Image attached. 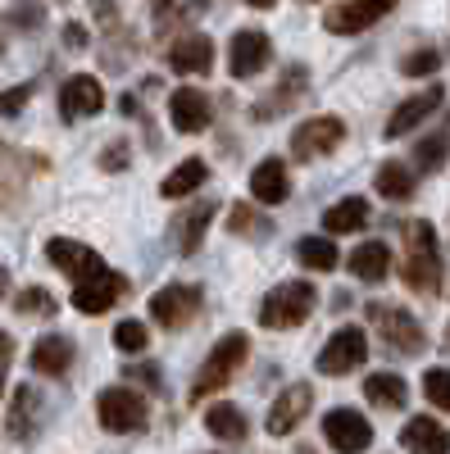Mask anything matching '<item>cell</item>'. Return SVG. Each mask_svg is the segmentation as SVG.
<instances>
[{
	"label": "cell",
	"mask_w": 450,
	"mask_h": 454,
	"mask_svg": "<svg viewBox=\"0 0 450 454\" xmlns=\"http://www.w3.org/2000/svg\"><path fill=\"white\" fill-rule=\"evenodd\" d=\"M46 259L55 263V269H64L73 278V309L78 314H109L119 305V300L128 295V278L114 273L109 263L83 246V241H68V237H51L46 241Z\"/></svg>",
	"instance_id": "cell-1"
},
{
	"label": "cell",
	"mask_w": 450,
	"mask_h": 454,
	"mask_svg": "<svg viewBox=\"0 0 450 454\" xmlns=\"http://www.w3.org/2000/svg\"><path fill=\"white\" fill-rule=\"evenodd\" d=\"M405 286H414L419 295L441 291V246H437V227L428 218H409L405 223V263H400Z\"/></svg>",
	"instance_id": "cell-2"
},
{
	"label": "cell",
	"mask_w": 450,
	"mask_h": 454,
	"mask_svg": "<svg viewBox=\"0 0 450 454\" xmlns=\"http://www.w3.org/2000/svg\"><path fill=\"white\" fill-rule=\"evenodd\" d=\"M246 359H250V336H246V332H223V336L214 340L209 359L201 364L192 391H186V404H205L209 395H223V387H228L233 377L241 372Z\"/></svg>",
	"instance_id": "cell-3"
},
{
	"label": "cell",
	"mask_w": 450,
	"mask_h": 454,
	"mask_svg": "<svg viewBox=\"0 0 450 454\" xmlns=\"http://www.w3.org/2000/svg\"><path fill=\"white\" fill-rule=\"evenodd\" d=\"M319 305V286L314 282H278L269 286V295L259 300V327L269 332H287L300 327Z\"/></svg>",
	"instance_id": "cell-4"
},
{
	"label": "cell",
	"mask_w": 450,
	"mask_h": 454,
	"mask_svg": "<svg viewBox=\"0 0 450 454\" xmlns=\"http://www.w3.org/2000/svg\"><path fill=\"white\" fill-rule=\"evenodd\" d=\"M368 314V323H373V332H378L383 340H387V350H396V355H423L428 350V332H423V323L409 314L405 305H387V300H373V305L364 309Z\"/></svg>",
	"instance_id": "cell-5"
},
{
	"label": "cell",
	"mask_w": 450,
	"mask_h": 454,
	"mask_svg": "<svg viewBox=\"0 0 450 454\" xmlns=\"http://www.w3.org/2000/svg\"><path fill=\"white\" fill-rule=\"evenodd\" d=\"M96 419H100L105 432H119V436L141 432L146 419H150V400L132 387H105L96 395Z\"/></svg>",
	"instance_id": "cell-6"
},
{
	"label": "cell",
	"mask_w": 450,
	"mask_h": 454,
	"mask_svg": "<svg viewBox=\"0 0 450 454\" xmlns=\"http://www.w3.org/2000/svg\"><path fill=\"white\" fill-rule=\"evenodd\" d=\"M201 309H205V291L196 282H169V286H160L155 295H150V318H155L160 327H169V332L196 323Z\"/></svg>",
	"instance_id": "cell-7"
},
{
	"label": "cell",
	"mask_w": 450,
	"mask_h": 454,
	"mask_svg": "<svg viewBox=\"0 0 450 454\" xmlns=\"http://www.w3.org/2000/svg\"><path fill=\"white\" fill-rule=\"evenodd\" d=\"M364 359H368V336H364V327L346 323V327H336V332L323 340L314 368H319L323 377H346V372H355Z\"/></svg>",
	"instance_id": "cell-8"
},
{
	"label": "cell",
	"mask_w": 450,
	"mask_h": 454,
	"mask_svg": "<svg viewBox=\"0 0 450 454\" xmlns=\"http://www.w3.org/2000/svg\"><path fill=\"white\" fill-rule=\"evenodd\" d=\"M342 141H346V123L336 114H319V119H305L291 132V155H296V164H310V160L332 155Z\"/></svg>",
	"instance_id": "cell-9"
},
{
	"label": "cell",
	"mask_w": 450,
	"mask_h": 454,
	"mask_svg": "<svg viewBox=\"0 0 450 454\" xmlns=\"http://www.w3.org/2000/svg\"><path fill=\"white\" fill-rule=\"evenodd\" d=\"M323 441L336 454H364L373 445V427L359 409H328L323 413Z\"/></svg>",
	"instance_id": "cell-10"
},
{
	"label": "cell",
	"mask_w": 450,
	"mask_h": 454,
	"mask_svg": "<svg viewBox=\"0 0 450 454\" xmlns=\"http://www.w3.org/2000/svg\"><path fill=\"white\" fill-rule=\"evenodd\" d=\"M273 59V42H269V32H259V27H241L233 32V42H228V68H233V78H259V73L269 68Z\"/></svg>",
	"instance_id": "cell-11"
},
{
	"label": "cell",
	"mask_w": 450,
	"mask_h": 454,
	"mask_svg": "<svg viewBox=\"0 0 450 454\" xmlns=\"http://www.w3.org/2000/svg\"><path fill=\"white\" fill-rule=\"evenodd\" d=\"M105 109V87L91 73H73V78L59 87V119L64 123H78V119H96Z\"/></svg>",
	"instance_id": "cell-12"
},
{
	"label": "cell",
	"mask_w": 450,
	"mask_h": 454,
	"mask_svg": "<svg viewBox=\"0 0 450 454\" xmlns=\"http://www.w3.org/2000/svg\"><path fill=\"white\" fill-rule=\"evenodd\" d=\"M169 123H173V132H182V137L205 132V128L214 123V100H209L201 87H178V91L169 96Z\"/></svg>",
	"instance_id": "cell-13"
},
{
	"label": "cell",
	"mask_w": 450,
	"mask_h": 454,
	"mask_svg": "<svg viewBox=\"0 0 450 454\" xmlns=\"http://www.w3.org/2000/svg\"><path fill=\"white\" fill-rule=\"evenodd\" d=\"M310 409H314V387H310V382H296V387H287V391L273 400V409H269L264 432H269V436H291L300 423L310 419Z\"/></svg>",
	"instance_id": "cell-14"
},
{
	"label": "cell",
	"mask_w": 450,
	"mask_h": 454,
	"mask_svg": "<svg viewBox=\"0 0 450 454\" xmlns=\"http://www.w3.org/2000/svg\"><path fill=\"white\" fill-rule=\"evenodd\" d=\"M305 91H310V68H305V64H291V68L282 73V82H278L264 100H255L250 114H255L259 123H273V119H282L291 105L305 100Z\"/></svg>",
	"instance_id": "cell-15"
},
{
	"label": "cell",
	"mask_w": 450,
	"mask_h": 454,
	"mask_svg": "<svg viewBox=\"0 0 450 454\" xmlns=\"http://www.w3.org/2000/svg\"><path fill=\"white\" fill-rule=\"evenodd\" d=\"M383 19H391V5H368V0H342V5L323 10V27L336 36H359Z\"/></svg>",
	"instance_id": "cell-16"
},
{
	"label": "cell",
	"mask_w": 450,
	"mask_h": 454,
	"mask_svg": "<svg viewBox=\"0 0 450 454\" xmlns=\"http://www.w3.org/2000/svg\"><path fill=\"white\" fill-rule=\"evenodd\" d=\"M164 59H169V68L178 73V78H201V73L214 68V42L205 32H182L164 51Z\"/></svg>",
	"instance_id": "cell-17"
},
{
	"label": "cell",
	"mask_w": 450,
	"mask_h": 454,
	"mask_svg": "<svg viewBox=\"0 0 450 454\" xmlns=\"http://www.w3.org/2000/svg\"><path fill=\"white\" fill-rule=\"evenodd\" d=\"M441 105H446V87H441V82H432L428 91L400 100V105L391 109V119H387V141H400L405 132H414L423 119H432V114H437Z\"/></svg>",
	"instance_id": "cell-18"
},
{
	"label": "cell",
	"mask_w": 450,
	"mask_h": 454,
	"mask_svg": "<svg viewBox=\"0 0 450 454\" xmlns=\"http://www.w3.org/2000/svg\"><path fill=\"white\" fill-rule=\"evenodd\" d=\"M218 214V200H201V205H186L178 218H173V241H178V254H196L205 246V232Z\"/></svg>",
	"instance_id": "cell-19"
},
{
	"label": "cell",
	"mask_w": 450,
	"mask_h": 454,
	"mask_svg": "<svg viewBox=\"0 0 450 454\" xmlns=\"http://www.w3.org/2000/svg\"><path fill=\"white\" fill-rule=\"evenodd\" d=\"M400 450L405 454H450V432L428 419V413H419V419H409L405 432H400Z\"/></svg>",
	"instance_id": "cell-20"
},
{
	"label": "cell",
	"mask_w": 450,
	"mask_h": 454,
	"mask_svg": "<svg viewBox=\"0 0 450 454\" xmlns=\"http://www.w3.org/2000/svg\"><path fill=\"white\" fill-rule=\"evenodd\" d=\"M250 196L259 205H282L291 200V177H287V164L282 160H259L250 168Z\"/></svg>",
	"instance_id": "cell-21"
},
{
	"label": "cell",
	"mask_w": 450,
	"mask_h": 454,
	"mask_svg": "<svg viewBox=\"0 0 450 454\" xmlns=\"http://www.w3.org/2000/svg\"><path fill=\"white\" fill-rule=\"evenodd\" d=\"M351 278L355 282H368V286H378L391 278V246L387 241H364L351 250Z\"/></svg>",
	"instance_id": "cell-22"
},
{
	"label": "cell",
	"mask_w": 450,
	"mask_h": 454,
	"mask_svg": "<svg viewBox=\"0 0 450 454\" xmlns=\"http://www.w3.org/2000/svg\"><path fill=\"white\" fill-rule=\"evenodd\" d=\"M73 359H78V350H73V340L59 336V332L42 336L32 346V372H42V377H64L73 368Z\"/></svg>",
	"instance_id": "cell-23"
},
{
	"label": "cell",
	"mask_w": 450,
	"mask_h": 454,
	"mask_svg": "<svg viewBox=\"0 0 450 454\" xmlns=\"http://www.w3.org/2000/svg\"><path fill=\"white\" fill-rule=\"evenodd\" d=\"M368 200L364 196H346V200H336L323 209V232L328 237H351V232H364L368 227Z\"/></svg>",
	"instance_id": "cell-24"
},
{
	"label": "cell",
	"mask_w": 450,
	"mask_h": 454,
	"mask_svg": "<svg viewBox=\"0 0 450 454\" xmlns=\"http://www.w3.org/2000/svg\"><path fill=\"white\" fill-rule=\"evenodd\" d=\"M228 232L241 237V241H269L273 237V218H264L250 200H237V205H228Z\"/></svg>",
	"instance_id": "cell-25"
},
{
	"label": "cell",
	"mask_w": 450,
	"mask_h": 454,
	"mask_svg": "<svg viewBox=\"0 0 450 454\" xmlns=\"http://www.w3.org/2000/svg\"><path fill=\"white\" fill-rule=\"evenodd\" d=\"M364 395H368V404H378V409H405L409 382L400 372H368L364 377Z\"/></svg>",
	"instance_id": "cell-26"
},
{
	"label": "cell",
	"mask_w": 450,
	"mask_h": 454,
	"mask_svg": "<svg viewBox=\"0 0 450 454\" xmlns=\"http://www.w3.org/2000/svg\"><path fill=\"white\" fill-rule=\"evenodd\" d=\"M205 432L209 436H218V441H246V413L237 409V404H228V400H214L209 409H205Z\"/></svg>",
	"instance_id": "cell-27"
},
{
	"label": "cell",
	"mask_w": 450,
	"mask_h": 454,
	"mask_svg": "<svg viewBox=\"0 0 450 454\" xmlns=\"http://www.w3.org/2000/svg\"><path fill=\"white\" fill-rule=\"evenodd\" d=\"M414 192H419V182H414V164H405V160H387L383 168H378V196H387V200H414Z\"/></svg>",
	"instance_id": "cell-28"
},
{
	"label": "cell",
	"mask_w": 450,
	"mask_h": 454,
	"mask_svg": "<svg viewBox=\"0 0 450 454\" xmlns=\"http://www.w3.org/2000/svg\"><path fill=\"white\" fill-rule=\"evenodd\" d=\"M205 177H209V164L205 160H182L164 182H160V192L169 196V200H182V196H192V192H201V186H205Z\"/></svg>",
	"instance_id": "cell-29"
},
{
	"label": "cell",
	"mask_w": 450,
	"mask_h": 454,
	"mask_svg": "<svg viewBox=\"0 0 450 454\" xmlns=\"http://www.w3.org/2000/svg\"><path fill=\"white\" fill-rule=\"evenodd\" d=\"M36 419H42V395H36L32 382H28V387H19L14 400H10V436H14V441H28L32 427H36Z\"/></svg>",
	"instance_id": "cell-30"
},
{
	"label": "cell",
	"mask_w": 450,
	"mask_h": 454,
	"mask_svg": "<svg viewBox=\"0 0 450 454\" xmlns=\"http://www.w3.org/2000/svg\"><path fill=\"white\" fill-rule=\"evenodd\" d=\"M296 259L305 263V269H314V273H332L336 263H342L332 237H300V241H296Z\"/></svg>",
	"instance_id": "cell-31"
},
{
	"label": "cell",
	"mask_w": 450,
	"mask_h": 454,
	"mask_svg": "<svg viewBox=\"0 0 450 454\" xmlns=\"http://www.w3.org/2000/svg\"><path fill=\"white\" fill-rule=\"evenodd\" d=\"M450 160V137L446 132H428L423 141H414V168L419 173H437Z\"/></svg>",
	"instance_id": "cell-32"
},
{
	"label": "cell",
	"mask_w": 450,
	"mask_h": 454,
	"mask_svg": "<svg viewBox=\"0 0 450 454\" xmlns=\"http://www.w3.org/2000/svg\"><path fill=\"white\" fill-rule=\"evenodd\" d=\"M14 309L19 314H36V318H55V295L46 286H23L14 295Z\"/></svg>",
	"instance_id": "cell-33"
},
{
	"label": "cell",
	"mask_w": 450,
	"mask_h": 454,
	"mask_svg": "<svg viewBox=\"0 0 450 454\" xmlns=\"http://www.w3.org/2000/svg\"><path fill=\"white\" fill-rule=\"evenodd\" d=\"M146 340H150V332H146L141 318H123V323H114V346H119L123 355H141V350H146Z\"/></svg>",
	"instance_id": "cell-34"
},
{
	"label": "cell",
	"mask_w": 450,
	"mask_h": 454,
	"mask_svg": "<svg viewBox=\"0 0 450 454\" xmlns=\"http://www.w3.org/2000/svg\"><path fill=\"white\" fill-rule=\"evenodd\" d=\"M437 68H441V51H437V46H419V51H409V55L400 59L405 78H428V73H437Z\"/></svg>",
	"instance_id": "cell-35"
},
{
	"label": "cell",
	"mask_w": 450,
	"mask_h": 454,
	"mask_svg": "<svg viewBox=\"0 0 450 454\" xmlns=\"http://www.w3.org/2000/svg\"><path fill=\"white\" fill-rule=\"evenodd\" d=\"M423 400L450 413V368H428L423 372Z\"/></svg>",
	"instance_id": "cell-36"
},
{
	"label": "cell",
	"mask_w": 450,
	"mask_h": 454,
	"mask_svg": "<svg viewBox=\"0 0 450 454\" xmlns=\"http://www.w3.org/2000/svg\"><path fill=\"white\" fill-rule=\"evenodd\" d=\"M32 91H36V82H19L10 91H0V114H5V119H19L23 105L32 100Z\"/></svg>",
	"instance_id": "cell-37"
},
{
	"label": "cell",
	"mask_w": 450,
	"mask_h": 454,
	"mask_svg": "<svg viewBox=\"0 0 450 454\" xmlns=\"http://www.w3.org/2000/svg\"><path fill=\"white\" fill-rule=\"evenodd\" d=\"M155 14V23H160V32H169V23H186L192 14H201V5H155L150 10Z\"/></svg>",
	"instance_id": "cell-38"
},
{
	"label": "cell",
	"mask_w": 450,
	"mask_h": 454,
	"mask_svg": "<svg viewBox=\"0 0 450 454\" xmlns=\"http://www.w3.org/2000/svg\"><path fill=\"white\" fill-rule=\"evenodd\" d=\"M10 19H14L19 27H36V23L46 19V10H42V5H14V10H10Z\"/></svg>",
	"instance_id": "cell-39"
},
{
	"label": "cell",
	"mask_w": 450,
	"mask_h": 454,
	"mask_svg": "<svg viewBox=\"0 0 450 454\" xmlns=\"http://www.w3.org/2000/svg\"><path fill=\"white\" fill-rule=\"evenodd\" d=\"M100 168H114V173H119V168H128V145H123V141L109 145L105 155H100Z\"/></svg>",
	"instance_id": "cell-40"
},
{
	"label": "cell",
	"mask_w": 450,
	"mask_h": 454,
	"mask_svg": "<svg viewBox=\"0 0 450 454\" xmlns=\"http://www.w3.org/2000/svg\"><path fill=\"white\" fill-rule=\"evenodd\" d=\"M87 42H91V36H87L83 23H68V27H64V46H68V51H87Z\"/></svg>",
	"instance_id": "cell-41"
},
{
	"label": "cell",
	"mask_w": 450,
	"mask_h": 454,
	"mask_svg": "<svg viewBox=\"0 0 450 454\" xmlns=\"http://www.w3.org/2000/svg\"><path fill=\"white\" fill-rule=\"evenodd\" d=\"M128 372H132V377H141L146 387H160V372H155V368H146V364H128Z\"/></svg>",
	"instance_id": "cell-42"
},
{
	"label": "cell",
	"mask_w": 450,
	"mask_h": 454,
	"mask_svg": "<svg viewBox=\"0 0 450 454\" xmlns=\"http://www.w3.org/2000/svg\"><path fill=\"white\" fill-rule=\"evenodd\" d=\"M10 359H14V336H10V332H0V368H5Z\"/></svg>",
	"instance_id": "cell-43"
},
{
	"label": "cell",
	"mask_w": 450,
	"mask_h": 454,
	"mask_svg": "<svg viewBox=\"0 0 450 454\" xmlns=\"http://www.w3.org/2000/svg\"><path fill=\"white\" fill-rule=\"evenodd\" d=\"M5 286H10V273H5V269H0V300H5Z\"/></svg>",
	"instance_id": "cell-44"
},
{
	"label": "cell",
	"mask_w": 450,
	"mask_h": 454,
	"mask_svg": "<svg viewBox=\"0 0 450 454\" xmlns=\"http://www.w3.org/2000/svg\"><path fill=\"white\" fill-rule=\"evenodd\" d=\"M296 454H319L314 445H296Z\"/></svg>",
	"instance_id": "cell-45"
},
{
	"label": "cell",
	"mask_w": 450,
	"mask_h": 454,
	"mask_svg": "<svg viewBox=\"0 0 450 454\" xmlns=\"http://www.w3.org/2000/svg\"><path fill=\"white\" fill-rule=\"evenodd\" d=\"M446 350H450V327H446Z\"/></svg>",
	"instance_id": "cell-46"
},
{
	"label": "cell",
	"mask_w": 450,
	"mask_h": 454,
	"mask_svg": "<svg viewBox=\"0 0 450 454\" xmlns=\"http://www.w3.org/2000/svg\"><path fill=\"white\" fill-rule=\"evenodd\" d=\"M0 55H5V36H0Z\"/></svg>",
	"instance_id": "cell-47"
},
{
	"label": "cell",
	"mask_w": 450,
	"mask_h": 454,
	"mask_svg": "<svg viewBox=\"0 0 450 454\" xmlns=\"http://www.w3.org/2000/svg\"><path fill=\"white\" fill-rule=\"evenodd\" d=\"M0 395H5V382H0Z\"/></svg>",
	"instance_id": "cell-48"
}]
</instances>
